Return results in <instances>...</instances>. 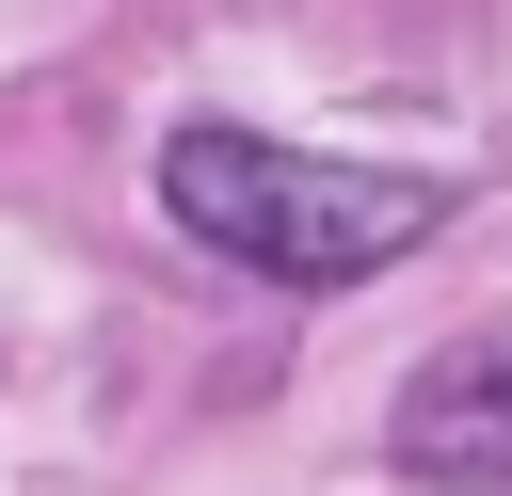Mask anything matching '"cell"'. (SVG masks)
<instances>
[{"label": "cell", "mask_w": 512, "mask_h": 496, "mask_svg": "<svg viewBox=\"0 0 512 496\" xmlns=\"http://www.w3.org/2000/svg\"><path fill=\"white\" fill-rule=\"evenodd\" d=\"M384 448H400V480L496 496V480H512V336H464V352H432V368L400 384Z\"/></svg>", "instance_id": "7a4b0ae2"}, {"label": "cell", "mask_w": 512, "mask_h": 496, "mask_svg": "<svg viewBox=\"0 0 512 496\" xmlns=\"http://www.w3.org/2000/svg\"><path fill=\"white\" fill-rule=\"evenodd\" d=\"M160 208H176L208 256L272 272V288H352V272H384V256H416V240L448 224L432 176L304 160V144H256V128H176V144H160Z\"/></svg>", "instance_id": "6da1fadb"}]
</instances>
